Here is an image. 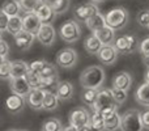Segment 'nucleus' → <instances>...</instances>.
I'll use <instances>...</instances> for the list:
<instances>
[{
  "mask_svg": "<svg viewBox=\"0 0 149 131\" xmlns=\"http://www.w3.org/2000/svg\"><path fill=\"white\" fill-rule=\"evenodd\" d=\"M106 79L105 71L102 67L100 66H90L86 67L80 75V84L82 88H88V89H95L100 90L101 87L103 85Z\"/></svg>",
  "mask_w": 149,
  "mask_h": 131,
  "instance_id": "nucleus-1",
  "label": "nucleus"
},
{
  "mask_svg": "<svg viewBox=\"0 0 149 131\" xmlns=\"http://www.w3.org/2000/svg\"><path fill=\"white\" fill-rule=\"evenodd\" d=\"M95 110H98L101 114L103 116V118L113 116L114 113H116L118 109V102L115 101L113 96L111 89H100L98 90V97H97V102H95L94 108Z\"/></svg>",
  "mask_w": 149,
  "mask_h": 131,
  "instance_id": "nucleus-2",
  "label": "nucleus"
},
{
  "mask_svg": "<svg viewBox=\"0 0 149 131\" xmlns=\"http://www.w3.org/2000/svg\"><path fill=\"white\" fill-rule=\"evenodd\" d=\"M120 130L122 131H143L141 113L136 109H130L126 113L122 114L120 119Z\"/></svg>",
  "mask_w": 149,
  "mask_h": 131,
  "instance_id": "nucleus-3",
  "label": "nucleus"
},
{
  "mask_svg": "<svg viewBox=\"0 0 149 131\" xmlns=\"http://www.w3.org/2000/svg\"><path fill=\"white\" fill-rule=\"evenodd\" d=\"M128 22V12L123 7H116L107 12L106 15V24L114 30H120Z\"/></svg>",
  "mask_w": 149,
  "mask_h": 131,
  "instance_id": "nucleus-4",
  "label": "nucleus"
},
{
  "mask_svg": "<svg viewBox=\"0 0 149 131\" xmlns=\"http://www.w3.org/2000/svg\"><path fill=\"white\" fill-rule=\"evenodd\" d=\"M140 43L137 38L132 34H123V36L116 37L114 42V47L118 50V53L122 54H132L139 49Z\"/></svg>",
  "mask_w": 149,
  "mask_h": 131,
  "instance_id": "nucleus-5",
  "label": "nucleus"
},
{
  "mask_svg": "<svg viewBox=\"0 0 149 131\" xmlns=\"http://www.w3.org/2000/svg\"><path fill=\"white\" fill-rule=\"evenodd\" d=\"M59 34L63 41L71 43V42H76L81 37V29L74 20H68L60 26Z\"/></svg>",
  "mask_w": 149,
  "mask_h": 131,
  "instance_id": "nucleus-6",
  "label": "nucleus"
},
{
  "mask_svg": "<svg viewBox=\"0 0 149 131\" xmlns=\"http://www.w3.org/2000/svg\"><path fill=\"white\" fill-rule=\"evenodd\" d=\"M56 63L63 68H72L77 63V53L72 47H64L56 54Z\"/></svg>",
  "mask_w": 149,
  "mask_h": 131,
  "instance_id": "nucleus-7",
  "label": "nucleus"
},
{
  "mask_svg": "<svg viewBox=\"0 0 149 131\" xmlns=\"http://www.w3.org/2000/svg\"><path fill=\"white\" fill-rule=\"evenodd\" d=\"M100 13V9L93 3H86V4H80L73 9V16L77 21H84L86 22L90 17Z\"/></svg>",
  "mask_w": 149,
  "mask_h": 131,
  "instance_id": "nucleus-8",
  "label": "nucleus"
},
{
  "mask_svg": "<svg viewBox=\"0 0 149 131\" xmlns=\"http://www.w3.org/2000/svg\"><path fill=\"white\" fill-rule=\"evenodd\" d=\"M90 114L86 109L84 108H77L74 109L72 113L70 114V125L74 126L77 129H82L84 126L90 125Z\"/></svg>",
  "mask_w": 149,
  "mask_h": 131,
  "instance_id": "nucleus-9",
  "label": "nucleus"
},
{
  "mask_svg": "<svg viewBox=\"0 0 149 131\" xmlns=\"http://www.w3.org/2000/svg\"><path fill=\"white\" fill-rule=\"evenodd\" d=\"M36 37L43 46H52L55 42L56 33H55V29L51 24H42Z\"/></svg>",
  "mask_w": 149,
  "mask_h": 131,
  "instance_id": "nucleus-10",
  "label": "nucleus"
},
{
  "mask_svg": "<svg viewBox=\"0 0 149 131\" xmlns=\"http://www.w3.org/2000/svg\"><path fill=\"white\" fill-rule=\"evenodd\" d=\"M22 24H24V30L37 36V33H38L39 28L42 25V21L36 12H26L22 16Z\"/></svg>",
  "mask_w": 149,
  "mask_h": 131,
  "instance_id": "nucleus-11",
  "label": "nucleus"
},
{
  "mask_svg": "<svg viewBox=\"0 0 149 131\" xmlns=\"http://www.w3.org/2000/svg\"><path fill=\"white\" fill-rule=\"evenodd\" d=\"M118 50L113 46V45H103L102 49L100 50V53L97 54L98 59L101 63L106 66H111L115 63L116 58H118Z\"/></svg>",
  "mask_w": 149,
  "mask_h": 131,
  "instance_id": "nucleus-12",
  "label": "nucleus"
},
{
  "mask_svg": "<svg viewBox=\"0 0 149 131\" xmlns=\"http://www.w3.org/2000/svg\"><path fill=\"white\" fill-rule=\"evenodd\" d=\"M10 89L15 95L22 96V97H28L30 95L31 89L29 81L26 77H20V79H10Z\"/></svg>",
  "mask_w": 149,
  "mask_h": 131,
  "instance_id": "nucleus-13",
  "label": "nucleus"
},
{
  "mask_svg": "<svg viewBox=\"0 0 149 131\" xmlns=\"http://www.w3.org/2000/svg\"><path fill=\"white\" fill-rule=\"evenodd\" d=\"M25 106V97L18 95H10L5 100V108L10 114H18Z\"/></svg>",
  "mask_w": 149,
  "mask_h": 131,
  "instance_id": "nucleus-14",
  "label": "nucleus"
},
{
  "mask_svg": "<svg viewBox=\"0 0 149 131\" xmlns=\"http://www.w3.org/2000/svg\"><path fill=\"white\" fill-rule=\"evenodd\" d=\"M132 84V76L126 71H120L114 76L113 79V88H118L122 90H128Z\"/></svg>",
  "mask_w": 149,
  "mask_h": 131,
  "instance_id": "nucleus-15",
  "label": "nucleus"
},
{
  "mask_svg": "<svg viewBox=\"0 0 149 131\" xmlns=\"http://www.w3.org/2000/svg\"><path fill=\"white\" fill-rule=\"evenodd\" d=\"M43 101H45V89H33L30 95L28 96L29 106L34 110H41L43 109Z\"/></svg>",
  "mask_w": 149,
  "mask_h": 131,
  "instance_id": "nucleus-16",
  "label": "nucleus"
},
{
  "mask_svg": "<svg viewBox=\"0 0 149 131\" xmlns=\"http://www.w3.org/2000/svg\"><path fill=\"white\" fill-rule=\"evenodd\" d=\"M34 38H36V36H34V34L22 30V32H20V33L15 37L16 46H17L20 50H24V51H25V50H29L31 47V45H33Z\"/></svg>",
  "mask_w": 149,
  "mask_h": 131,
  "instance_id": "nucleus-17",
  "label": "nucleus"
},
{
  "mask_svg": "<svg viewBox=\"0 0 149 131\" xmlns=\"http://www.w3.org/2000/svg\"><path fill=\"white\" fill-rule=\"evenodd\" d=\"M58 98L60 101H68L72 98L73 96V85L70 81H59V84L56 85V89H55Z\"/></svg>",
  "mask_w": 149,
  "mask_h": 131,
  "instance_id": "nucleus-18",
  "label": "nucleus"
},
{
  "mask_svg": "<svg viewBox=\"0 0 149 131\" xmlns=\"http://www.w3.org/2000/svg\"><path fill=\"white\" fill-rule=\"evenodd\" d=\"M103 43L98 39V37L95 36L94 33L92 34V36L86 37V39H85L84 42V49L86 53H89V54H98L100 53V50L102 49Z\"/></svg>",
  "mask_w": 149,
  "mask_h": 131,
  "instance_id": "nucleus-19",
  "label": "nucleus"
},
{
  "mask_svg": "<svg viewBox=\"0 0 149 131\" xmlns=\"http://www.w3.org/2000/svg\"><path fill=\"white\" fill-rule=\"evenodd\" d=\"M86 26L93 32V33H97L98 30L103 29L105 26H107L106 24V16H103L102 13H97L93 17H90L89 20L86 21Z\"/></svg>",
  "mask_w": 149,
  "mask_h": 131,
  "instance_id": "nucleus-20",
  "label": "nucleus"
},
{
  "mask_svg": "<svg viewBox=\"0 0 149 131\" xmlns=\"http://www.w3.org/2000/svg\"><path fill=\"white\" fill-rule=\"evenodd\" d=\"M28 72H29V64L26 62H24V60H15V62H12V66H10L12 79L25 77Z\"/></svg>",
  "mask_w": 149,
  "mask_h": 131,
  "instance_id": "nucleus-21",
  "label": "nucleus"
},
{
  "mask_svg": "<svg viewBox=\"0 0 149 131\" xmlns=\"http://www.w3.org/2000/svg\"><path fill=\"white\" fill-rule=\"evenodd\" d=\"M36 13L38 15V17L41 18L42 24H50L51 21H54L55 15H56V13L54 12V9H52L51 4H50V0L45 5H42Z\"/></svg>",
  "mask_w": 149,
  "mask_h": 131,
  "instance_id": "nucleus-22",
  "label": "nucleus"
},
{
  "mask_svg": "<svg viewBox=\"0 0 149 131\" xmlns=\"http://www.w3.org/2000/svg\"><path fill=\"white\" fill-rule=\"evenodd\" d=\"M94 34L98 37V39H100L103 45H111L116 39L115 38V30L111 29L110 26H105L103 29L98 30L97 33H94Z\"/></svg>",
  "mask_w": 149,
  "mask_h": 131,
  "instance_id": "nucleus-23",
  "label": "nucleus"
},
{
  "mask_svg": "<svg viewBox=\"0 0 149 131\" xmlns=\"http://www.w3.org/2000/svg\"><path fill=\"white\" fill-rule=\"evenodd\" d=\"M59 105V98H58L56 93L51 92L49 89H45V101H43V109L47 111L55 110Z\"/></svg>",
  "mask_w": 149,
  "mask_h": 131,
  "instance_id": "nucleus-24",
  "label": "nucleus"
},
{
  "mask_svg": "<svg viewBox=\"0 0 149 131\" xmlns=\"http://www.w3.org/2000/svg\"><path fill=\"white\" fill-rule=\"evenodd\" d=\"M1 11L9 17H15V16H20V11L22 9L17 0H5L1 5Z\"/></svg>",
  "mask_w": 149,
  "mask_h": 131,
  "instance_id": "nucleus-25",
  "label": "nucleus"
},
{
  "mask_svg": "<svg viewBox=\"0 0 149 131\" xmlns=\"http://www.w3.org/2000/svg\"><path fill=\"white\" fill-rule=\"evenodd\" d=\"M135 98H136V101L140 105L149 108V83L145 81L144 84L140 85L139 89L136 90Z\"/></svg>",
  "mask_w": 149,
  "mask_h": 131,
  "instance_id": "nucleus-26",
  "label": "nucleus"
},
{
  "mask_svg": "<svg viewBox=\"0 0 149 131\" xmlns=\"http://www.w3.org/2000/svg\"><path fill=\"white\" fill-rule=\"evenodd\" d=\"M24 30V24H22V17L21 16H15V17L9 18V24H8V30L13 37H16L20 32Z\"/></svg>",
  "mask_w": 149,
  "mask_h": 131,
  "instance_id": "nucleus-27",
  "label": "nucleus"
},
{
  "mask_svg": "<svg viewBox=\"0 0 149 131\" xmlns=\"http://www.w3.org/2000/svg\"><path fill=\"white\" fill-rule=\"evenodd\" d=\"M120 119H122V116H119L118 113H114L113 116L107 117L105 119V130L116 131L118 129H120Z\"/></svg>",
  "mask_w": 149,
  "mask_h": 131,
  "instance_id": "nucleus-28",
  "label": "nucleus"
},
{
  "mask_svg": "<svg viewBox=\"0 0 149 131\" xmlns=\"http://www.w3.org/2000/svg\"><path fill=\"white\" fill-rule=\"evenodd\" d=\"M97 97H98V90L84 88L81 98H82L85 105H89V106H92V108H94L95 102H97Z\"/></svg>",
  "mask_w": 149,
  "mask_h": 131,
  "instance_id": "nucleus-29",
  "label": "nucleus"
},
{
  "mask_svg": "<svg viewBox=\"0 0 149 131\" xmlns=\"http://www.w3.org/2000/svg\"><path fill=\"white\" fill-rule=\"evenodd\" d=\"M90 125H92V127H94V129L98 131L105 130V118H103L102 114L98 110H95V109H93V114H92V117H90Z\"/></svg>",
  "mask_w": 149,
  "mask_h": 131,
  "instance_id": "nucleus-30",
  "label": "nucleus"
},
{
  "mask_svg": "<svg viewBox=\"0 0 149 131\" xmlns=\"http://www.w3.org/2000/svg\"><path fill=\"white\" fill-rule=\"evenodd\" d=\"M26 80L29 81V84H30L31 89H42V79H41V75L37 74V72L31 71L30 68H29V72L26 74Z\"/></svg>",
  "mask_w": 149,
  "mask_h": 131,
  "instance_id": "nucleus-31",
  "label": "nucleus"
},
{
  "mask_svg": "<svg viewBox=\"0 0 149 131\" xmlns=\"http://www.w3.org/2000/svg\"><path fill=\"white\" fill-rule=\"evenodd\" d=\"M50 4L56 15H62L68 11L71 5V0H50Z\"/></svg>",
  "mask_w": 149,
  "mask_h": 131,
  "instance_id": "nucleus-32",
  "label": "nucleus"
},
{
  "mask_svg": "<svg viewBox=\"0 0 149 131\" xmlns=\"http://www.w3.org/2000/svg\"><path fill=\"white\" fill-rule=\"evenodd\" d=\"M42 131H63L62 122L58 118H49L42 125Z\"/></svg>",
  "mask_w": 149,
  "mask_h": 131,
  "instance_id": "nucleus-33",
  "label": "nucleus"
},
{
  "mask_svg": "<svg viewBox=\"0 0 149 131\" xmlns=\"http://www.w3.org/2000/svg\"><path fill=\"white\" fill-rule=\"evenodd\" d=\"M10 66H12V62H8V60H1V64H0V77H1L3 80L12 79Z\"/></svg>",
  "mask_w": 149,
  "mask_h": 131,
  "instance_id": "nucleus-34",
  "label": "nucleus"
},
{
  "mask_svg": "<svg viewBox=\"0 0 149 131\" xmlns=\"http://www.w3.org/2000/svg\"><path fill=\"white\" fill-rule=\"evenodd\" d=\"M18 4H20L21 9L24 11V13L26 12H34V8H36L37 0H17Z\"/></svg>",
  "mask_w": 149,
  "mask_h": 131,
  "instance_id": "nucleus-35",
  "label": "nucleus"
},
{
  "mask_svg": "<svg viewBox=\"0 0 149 131\" xmlns=\"http://www.w3.org/2000/svg\"><path fill=\"white\" fill-rule=\"evenodd\" d=\"M136 20L141 26H144V28H149V11L148 9L140 11V12L137 13V16H136Z\"/></svg>",
  "mask_w": 149,
  "mask_h": 131,
  "instance_id": "nucleus-36",
  "label": "nucleus"
},
{
  "mask_svg": "<svg viewBox=\"0 0 149 131\" xmlns=\"http://www.w3.org/2000/svg\"><path fill=\"white\" fill-rule=\"evenodd\" d=\"M111 92H113L114 98H115V101L118 104H123L124 101L127 100V92L126 90L118 89V88H111Z\"/></svg>",
  "mask_w": 149,
  "mask_h": 131,
  "instance_id": "nucleus-37",
  "label": "nucleus"
},
{
  "mask_svg": "<svg viewBox=\"0 0 149 131\" xmlns=\"http://www.w3.org/2000/svg\"><path fill=\"white\" fill-rule=\"evenodd\" d=\"M9 16L5 15L3 11H0V32H7L8 30V24H9Z\"/></svg>",
  "mask_w": 149,
  "mask_h": 131,
  "instance_id": "nucleus-38",
  "label": "nucleus"
},
{
  "mask_svg": "<svg viewBox=\"0 0 149 131\" xmlns=\"http://www.w3.org/2000/svg\"><path fill=\"white\" fill-rule=\"evenodd\" d=\"M45 64H46V60H34V62H31V64H29V68L37 74H41Z\"/></svg>",
  "mask_w": 149,
  "mask_h": 131,
  "instance_id": "nucleus-39",
  "label": "nucleus"
},
{
  "mask_svg": "<svg viewBox=\"0 0 149 131\" xmlns=\"http://www.w3.org/2000/svg\"><path fill=\"white\" fill-rule=\"evenodd\" d=\"M139 51L143 57H148L149 55V37L144 38L141 42H140V46H139Z\"/></svg>",
  "mask_w": 149,
  "mask_h": 131,
  "instance_id": "nucleus-40",
  "label": "nucleus"
},
{
  "mask_svg": "<svg viewBox=\"0 0 149 131\" xmlns=\"http://www.w3.org/2000/svg\"><path fill=\"white\" fill-rule=\"evenodd\" d=\"M8 53H9V46L4 39H1L0 41V58H1V60H7Z\"/></svg>",
  "mask_w": 149,
  "mask_h": 131,
  "instance_id": "nucleus-41",
  "label": "nucleus"
},
{
  "mask_svg": "<svg viewBox=\"0 0 149 131\" xmlns=\"http://www.w3.org/2000/svg\"><path fill=\"white\" fill-rule=\"evenodd\" d=\"M141 121H143V126H144V129L149 130V109L145 110L144 113H141Z\"/></svg>",
  "mask_w": 149,
  "mask_h": 131,
  "instance_id": "nucleus-42",
  "label": "nucleus"
},
{
  "mask_svg": "<svg viewBox=\"0 0 149 131\" xmlns=\"http://www.w3.org/2000/svg\"><path fill=\"white\" fill-rule=\"evenodd\" d=\"M79 131H98V130H95L94 127H92V125H88V126H84L82 129H80Z\"/></svg>",
  "mask_w": 149,
  "mask_h": 131,
  "instance_id": "nucleus-43",
  "label": "nucleus"
},
{
  "mask_svg": "<svg viewBox=\"0 0 149 131\" xmlns=\"http://www.w3.org/2000/svg\"><path fill=\"white\" fill-rule=\"evenodd\" d=\"M63 131H79V129H77V127H74V126H67V127H64V129H63Z\"/></svg>",
  "mask_w": 149,
  "mask_h": 131,
  "instance_id": "nucleus-44",
  "label": "nucleus"
},
{
  "mask_svg": "<svg viewBox=\"0 0 149 131\" xmlns=\"http://www.w3.org/2000/svg\"><path fill=\"white\" fill-rule=\"evenodd\" d=\"M143 62H144V64L147 66V68H149V55L148 57H143Z\"/></svg>",
  "mask_w": 149,
  "mask_h": 131,
  "instance_id": "nucleus-45",
  "label": "nucleus"
},
{
  "mask_svg": "<svg viewBox=\"0 0 149 131\" xmlns=\"http://www.w3.org/2000/svg\"><path fill=\"white\" fill-rule=\"evenodd\" d=\"M145 81L149 83V68L147 69V72H145Z\"/></svg>",
  "mask_w": 149,
  "mask_h": 131,
  "instance_id": "nucleus-46",
  "label": "nucleus"
},
{
  "mask_svg": "<svg viewBox=\"0 0 149 131\" xmlns=\"http://www.w3.org/2000/svg\"><path fill=\"white\" fill-rule=\"evenodd\" d=\"M90 1H92L93 4H97V3H102V1H105V0H90Z\"/></svg>",
  "mask_w": 149,
  "mask_h": 131,
  "instance_id": "nucleus-47",
  "label": "nucleus"
},
{
  "mask_svg": "<svg viewBox=\"0 0 149 131\" xmlns=\"http://www.w3.org/2000/svg\"><path fill=\"white\" fill-rule=\"evenodd\" d=\"M8 131H18V130H8Z\"/></svg>",
  "mask_w": 149,
  "mask_h": 131,
  "instance_id": "nucleus-48",
  "label": "nucleus"
},
{
  "mask_svg": "<svg viewBox=\"0 0 149 131\" xmlns=\"http://www.w3.org/2000/svg\"><path fill=\"white\" fill-rule=\"evenodd\" d=\"M18 131H28V130H18Z\"/></svg>",
  "mask_w": 149,
  "mask_h": 131,
  "instance_id": "nucleus-49",
  "label": "nucleus"
}]
</instances>
